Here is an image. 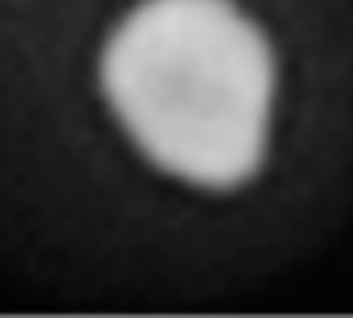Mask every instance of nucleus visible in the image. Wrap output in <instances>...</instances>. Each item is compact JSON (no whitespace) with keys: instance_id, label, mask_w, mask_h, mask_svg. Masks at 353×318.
Wrapping results in <instances>:
<instances>
[{"instance_id":"obj_1","label":"nucleus","mask_w":353,"mask_h":318,"mask_svg":"<svg viewBox=\"0 0 353 318\" xmlns=\"http://www.w3.org/2000/svg\"><path fill=\"white\" fill-rule=\"evenodd\" d=\"M353 171V0H0V254L95 288L277 246Z\"/></svg>"}]
</instances>
